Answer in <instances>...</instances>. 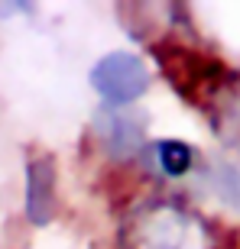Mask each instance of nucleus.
Instances as JSON below:
<instances>
[{"label":"nucleus","mask_w":240,"mask_h":249,"mask_svg":"<svg viewBox=\"0 0 240 249\" xmlns=\"http://www.w3.org/2000/svg\"><path fill=\"white\" fill-rule=\"evenodd\" d=\"M94 129L107 152H114L117 159H130L146 139V113L133 107H104L94 120Z\"/></svg>","instance_id":"3"},{"label":"nucleus","mask_w":240,"mask_h":249,"mask_svg":"<svg viewBox=\"0 0 240 249\" xmlns=\"http://www.w3.org/2000/svg\"><path fill=\"white\" fill-rule=\"evenodd\" d=\"M208 185L214 188V194L224 204L240 207V162H227V159L214 162L208 168Z\"/></svg>","instance_id":"7"},{"label":"nucleus","mask_w":240,"mask_h":249,"mask_svg":"<svg viewBox=\"0 0 240 249\" xmlns=\"http://www.w3.org/2000/svg\"><path fill=\"white\" fill-rule=\"evenodd\" d=\"M208 117L218 126L224 139L231 142H240V78L237 74H227V81L218 88L211 101H208Z\"/></svg>","instance_id":"5"},{"label":"nucleus","mask_w":240,"mask_h":249,"mask_svg":"<svg viewBox=\"0 0 240 249\" xmlns=\"http://www.w3.org/2000/svg\"><path fill=\"white\" fill-rule=\"evenodd\" d=\"M91 88L101 94V101H107V107H123L146 94L149 68L133 52H111L91 68Z\"/></svg>","instance_id":"2"},{"label":"nucleus","mask_w":240,"mask_h":249,"mask_svg":"<svg viewBox=\"0 0 240 249\" xmlns=\"http://www.w3.org/2000/svg\"><path fill=\"white\" fill-rule=\"evenodd\" d=\"M153 152H156V168L169 178L185 175V172L195 165V149L179 142V139H162Z\"/></svg>","instance_id":"6"},{"label":"nucleus","mask_w":240,"mask_h":249,"mask_svg":"<svg viewBox=\"0 0 240 249\" xmlns=\"http://www.w3.org/2000/svg\"><path fill=\"white\" fill-rule=\"evenodd\" d=\"M56 211V165L49 156H33L26 162V217L46 227Z\"/></svg>","instance_id":"4"},{"label":"nucleus","mask_w":240,"mask_h":249,"mask_svg":"<svg viewBox=\"0 0 240 249\" xmlns=\"http://www.w3.org/2000/svg\"><path fill=\"white\" fill-rule=\"evenodd\" d=\"M120 249H211V233L195 211L176 201H149L123 220Z\"/></svg>","instance_id":"1"}]
</instances>
